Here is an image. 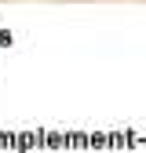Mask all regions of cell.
Listing matches in <instances>:
<instances>
[{
	"label": "cell",
	"mask_w": 146,
	"mask_h": 153,
	"mask_svg": "<svg viewBox=\"0 0 146 153\" xmlns=\"http://www.w3.org/2000/svg\"><path fill=\"white\" fill-rule=\"evenodd\" d=\"M55 4H66V0H55Z\"/></svg>",
	"instance_id": "cell-1"
}]
</instances>
